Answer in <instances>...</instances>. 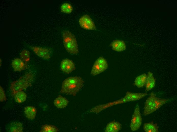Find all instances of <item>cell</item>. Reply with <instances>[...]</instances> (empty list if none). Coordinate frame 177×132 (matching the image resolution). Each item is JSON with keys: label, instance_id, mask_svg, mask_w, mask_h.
Returning a JSON list of instances; mask_svg holds the SVG:
<instances>
[{"label": "cell", "instance_id": "cell-2", "mask_svg": "<svg viewBox=\"0 0 177 132\" xmlns=\"http://www.w3.org/2000/svg\"><path fill=\"white\" fill-rule=\"evenodd\" d=\"M169 101V99L157 97L152 92L145 102L143 114L146 116L155 112Z\"/></svg>", "mask_w": 177, "mask_h": 132}, {"label": "cell", "instance_id": "cell-13", "mask_svg": "<svg viewBox=\"0 0 177 132\" xmlns=\"http://www.w3.org/2000/svg\"><path fill=\"white\" fill-rule=\"evenodd\" d=\"M21 59L19 58L14 59L12 63V65L16 71H20L24 70L26 68L27 64Z\"/></svg>", "mask_w": 177, "mask_h": 132}, {"label": "cell", "instance_id": "cell-23", "mask_svg": "<svg viewBox=\"0 0 177 132\" xmlns=\"http://www.w3.org/2000/svg\"><path fill=\"white\" fill-rule=\"evenodd\" d=\"M73 8L71 5L68 3L63 4L61 8V12L67 14H70L73 11Z\"/></svg>", "mask_w": 177, "mask_h": 132}, {"label": "cell", "instance_id": "cell-19", "mask_svg": "<svg viewBox=\"0 0 177 132\" xmlns=\"http://www.w3.org/2000/svg\"><path fill=\"white\" fill-rule=\"evenodd\" d=\"M23 129V125L21 123L15 122L11 123L8 126L7 129L9 132H22Z\"/></svg>", "mask_w": 177, "mask_h": 132}, {"label": "cell", "instance_id": "cell-25", "mask_svg": "<svg viewBox=\"0 0 177 132\" xmlns=\"http://www.w3.org/2000/svg\"><path fill=\"white\" fill-rule=\"evenodd\" d=\"M6 100V97L5 91L3 88L0 87V101L1 102Z\"/></svg>", "mask_w": 177, "mask_h": 132}, {"label": "cell", "instance_id": "cell-18", "mask_svg": "<svg viewBox=\"0 0 177 132\" xmlns=\"http://www.w3.org/2000/svg\"><path fill=\"white\" fill-rule=\"evenodd\" d=\"M24 111L27 118L30 120L35 118L37 113L36 108L34 107L30 106L25 107Z\"/></svg>", "mask_w": 177, "mask_h": 132}, {"label": "cell", "instance_id": "cell-7", "mask_svg": "<svg viewBox=\"0 0 177 132\" xmlns=\"http://www.w3.org/2000/svg\"><path fill=\"white\" fill-rule=\"evenodd\" d=\"M148 94L147 93H132L128 91L125 96L119 101L120 103L133 101L142 98Z\"/></svg>", "mask_w": 177, "mask_h": 132}, {"label": "cell", "instance_id": "cell-15", "mask_svg": "<svg viewBox=\"0 0 177 132\" xmlns=\"http://www.w3.org/2000/svg\"><path fill=\"white\" fill-rule=\"evenodd\" d=\"M147 77V74L146 73H143L138 76L135 80L134 85L139 88L143 87L146 84Z\"/></svg>", "mask_w": 177, "mask_h": 132}, {"label": "cell", "instance_id": "cell-20", "mask_svg": "<svg viewBox=\"0 0 177 132\" xmlns=\"http://www.w3.org/2000/svg\"><path fill=\"white\" fill-rule=\"evenodd\" d=\"M14 97L16 102L18 103H21L26 100L27 95L22 90L15 94L14 95Z\"/></svg>", "mask_w": 177, "mask_h": 132}, {"label": "cell", "instance_id": "cell-3", "mask_svg": "<svg viewBox=\"0 0 177 132\" xmlns=\"http://www.w3.org/2000/svg\"><path fill=\"white\" fill-rule=\"evenodd\" d=\"M62 37L64 46L70 54L77 55L79 50L77 41L75 36L67 30L63 31Z\"/></svg>", "mask_w": 177, "mask_h": 132}, {"label": "cell", "instance_id": "cell-17", "mask_svg": "<svg viewBox=\"0 0 177 132\" xmlns=\"http://www.w3.org/2000/svg\"><path fill=\"white\" fill-rule=\"evenodd\" d=\"M143 128L145 132H158L159 127L157 124L154 123L153 121L145 123Z\"/></svg>", "mask_w": 177, "mask_h": 132}, {"label": "cell", "instance_id": "cell-10", "mask_svg": "<svg viewBox=\"0 0 177 132\" xmlns=\"http://www.w3.org/2000/svg\"><path fill=\"white\" fill-rule=\"evenodd\" d=\"M33 80V75L31 73H27L21 77L18 81L23 89H26L32 85Z\"/></svg>", "mask_w": 177, "mask_h": 132}, {"label": "cell", "instance_id": "cell-4", "mask_svg": "<svg viewBox=\"0 0 177 132\" xmlns=\"http://www.w3.org/2000/svg\"><path fill=\"white\" fill-rule=\"evenodd\" d=\"M142 118L140 110L139 104L136 105L131 120L130 127L131 130L135 131L138 129L142 124Z\"/></svg>", "mask_w": 177, "mask_h": 132}, {"label": "cell", "instance_id": "cell-14", "mask_svg": "<svg viewBox=\"0 0 177 132\" xmlns=\"http://www.w3.org/2000/svg\"><path fill=\"white\" fill-rule=\"evenodd\" d=\"M121 124L119 122L113 121L110 122L107 124L105 132H118L121 129Z\"/></svg>", "mask_w": 177, "mask_h": 132}, {"label": "cell", "instance_id": "cell-22", "mask_svg": "<svg viewBox=\"0 0 177 132\" xmlns=\"http://www.w3.org/2000/svg\"><path fill=\"white\" fill-rule=\"evenodd\" d=\"M58 128L55 126L45 124L42 126L40 132H58Z\"/></svg>", "mask_w": 177, "mask_h": 132}, {"label": "cell", "instance_id": "cell-12", "mask_svg": "<svg viewBox=\"0 0 177 132\" xmlns=\"http://www.w3.org/2000/svg\"><path fill=\"white\" fill-rule=\"evenodd\" d=\"M112 49L117 52H121L125 50L126 46L125 42L123 41L118 40H113L110 45Z\"/></svg>", "mask_w": 177, "mask_h": 132}, {"label": "cell", "instance_id": "cell-1", "mask_svg": "<svg viewBox=\"0 0 177 132\" xmlns=\"http://www.w3.org/2000/svg\"><path fill=\"white\" fill-rule=\"evenodd\" d=\"M84 81L82 79L75 76L68 77L63 82L61 92L67 95L75 96L82 87Z\"/></svg>", "mask_w": 177, "mask_h": 132}, {"label": "cell", "instance_id": "cell-11", "mask_svg": "<svg viewBox=\"0 0 177 132\" xmlns=\"http://www.w3.org/2000/svg\"><path fill=\"white\" fill-rule=\"evenodd\" d=\"M147 75V78L145 85L146 92L149 91L154 87L156 81V79L154 77L152 72L149 71Z\"/></svg>", "mask_w": 177, "mask_h": 132}, {"label": "cell", "instance_id": "cell-21", "mask_svg": "<svg viewBox=\"0 0 177 132\" xmlns=\"http://www.w3.org/2000/svg\"><path fill=\"white\" fill-rule=\"evenodd\" d=\"M10 88L12 94L14 95L18 92L23 90L19 84L18 80L12 82L11 84Z\"/></svg>", "mask_w": 177, "mask_h": 132}, {"label": "cell", "instance_id": "cell-9", "mask_svg": "<svg viewBox=\"0 0 177 132\" xmlns=\"http://www.w3.org/2000/svg\"><path fill=\"white\" fill-rule=\"evenodd\" d=\"M32 48L36 55L44 59L48 60L51 57V51L50 49L36 46Z\"/></svg>", "mask_w": 177, "mask_h": 132}, {"label": "cell", "instance_id": "cell-8", "mask_svg": "<svg viewBox=\"0 0 177 132\" xmlns=\"http://www.w3.org/2000/svg\"><path fill=\"white\" fill-rule=\"evenodd\" d=\"M61 70L64 73L68 74L75 70L76 67L74 62L68 59L63 60L60 64Z\"/></svg>", "mask_w": 177, "mask_h": 132}, {"label": "cell", "instance_id": "cell-24", "mask_svg": "<svg viewBox=\"0 0 177 132\" xmlns=\"http://www.w3.org/2000/svg\"><path fill=\"white\" fill-rule=\"evenodd\" d=\"M20 56L23 61L26 63L28 62L30 60L29 51L27 50H24L20 53Z\"/></svg>", "mask_w": 177, "mask_h": 132}, {"label": "cell", "instance_id": "cell-6", "mask_svg": "<svg viewBox=\"0 0 177 132\" xmlns=\"http://www.w3.org/2000/svg\"><path fill=\"white\" fill-rule=\"evenodd\" d=\"M79 21L80 26L85 29L92 30L96 29L93 21L88 15H85L82 16L79 19Z\"/></svg>", "mask_w": 177, "mask_h": 132}, {"label": "cell", "instance_id": "cell-16", "mask_svg": "<svg viewBox=\"0 0 177 132\" xmlns=\"http://www.w3.org/2000/svg\"><path fill=\"white\" fill-rule=\"evenodd\" d=\"M69 103L68 101L61 95H59L54 101V105L57 108H63L66 107Z\"/></svg>", "mask_w": 177, "mask_h": 132}, {"label": "cell", "instance_id": "cell-5", "mask_svg": "<svg viewBox=\"0 0 177 132\" xmlns=\"http://www.w3.org/2000/svg\"><path fill=\"white\" fill-rule=\"evenodd\" d=\"M108 67V63L106 60L103 57H100L94 63L91 74L93 76L97 75L106 70Z\"/></svg>", "mask_w": 177, "mask_h": 132}]
</instances>
